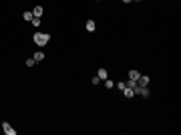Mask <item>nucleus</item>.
Masks as SVG:
<instances>
[{
  "mask_svg": "<svg viewBox=\"0 0 181 135\" xmlns=\"http://www.w3.org/2000/svg\"><path fill=\"white\" fill-rule=\"evenodd\" d=\"M32 41H34V45H36L38 49H42V47L48 45L50 34H48V32H34V34H32Z\"/></svg>",
  "mask_w": 181,
  "mask_h": 135,
  "instance_id": "obj_1",
  "label": "nucleus"
},
{
  "mask_svg": "<svg viewBox=\"0 0 181 135\" xmlns=\"http://www.w3.org/2000/svg\"><path fill=\"white\" fill-rule=\"evenodd\" d=\"M135 95H139V97H145V99H147V97H149V89H147V87H139V85H137V87H135Z\"/></svg>",
  "mask_w": 181,
  "mask_h": 135,
  "instance_id": "obj_2",
  "label": "nucleus"
},
{
  "mask_svg": "<svg viewBox=\"0 0 181 135\" xmlns=\"http://www.w3.org/2000/svg\"><path fill=\"white\" fill-rule=\"evenodd\" d=\"M2 129H4V133H6V135H16V129H12V125H10L8 121H4V123H2Z\"/></svg>",
  "mask_w": 181,
  "mask_h": 135,
  "instance_id": "obj_3",
  "label": "nucleus"
},
{
  "mask_svg": "<svg viewBox=\"0 0 181 135\" xmlns=\"http://www.w3.org/2000/svg\"><path fill=\"white\" fill-rule=\"evenodd\" d=\"M149 83H151V79H149L147 75H141V77L137 79V85H139V87H147Z\"/></svg>",
  "mask_w": 181,
  "mask_h": 135,
  "instance_id": "obj_4",
  "label": "nucleus"
},
{
  "mask_svg": "<svg viewBox=\"0 0 181 135\" xmlns=\"http://www.w3.org/2000/svg\"><path fill=\"white\" fill-rule=\"evenodd\" d=\"M97 77H99L101 81H105V79L109 77V73H107V69H99V71H97Z\"/></svg>",
  "mask_w": 181,
  "mask_h": 135,
  "instance_id": "obj_5",
  "label": "nucleus"
},
{
  "mask_svg": "<svg viewBox=\"0 0 181 135\" xmlns=\"http://www.w3.org/2000/svg\"><path fill=\"white\" fill-rule=\"evenodd\" d=\"M123 97L131 99V97H135V91H133V89H129V87H125V89H123Z\"/></svg>",
  "mask_w": 181,
  "mask_h": 135,
  "instance_id": "obj_6",
  "label": "nucleus"
},
{
  "mask_svg": "<svg viewBox=\"0 0 181 135\" xmlns=\"http://www.w3.org/2000/svg\"><path fill=\"white\" fill-rule=\"evenodd\" d=\"M84 26H86V30H88V32H93V30L97 28V22H95V20H86V24H84Z\"/></svg>",
  "mask_w": 181,
  "mask_h": 135,
  "instance_id": "obj_7",
  "label": "nucleus"
},
{
  "mask_svg": "<svg viewBox=\"0 0 181 135\" xmlns=\"http://www.w3.org/2000/svg\"><path fill=\"white\" fill-rule=\"evenodd\" d=\"M42 12H44V8H42V6H34V10H32V14H34V16H38V18L42 16Z\"/></svg>",
  "mask_w": 181,
  "mask_h": 135,
  "instance_id": "obj_8",
  "label": "nucleus"
},
{
  "mask_svg": "<svg viewBox=\"0 0 181 135\" xmlns=\"http://www.w3.org/2000/svg\"><path fill=\"white\" fill-rule=\"evenodd\" d=\"M139 77H141V73H139V71H135V69H133V71H129V79H133V81H137Z\"/></svg>",
  "mask_w": 181,
  "mask_h": 135,
  "instance_id": "obj_9",
  "label": "nucleus"
},
{
  "mask_svg": "<svg viewBox=\"0 0 181 135\" xmlns=\"http://www.w3.org/2000/svg\"><path fill=\"white\" fill-rule=\"evenodd\" d=\"M32 59H34V61H36V63H38V61H42V59H44V53H42V51H36V53H34V57H32Z\"/></svg>",
  "mask_w": 181,
  "mask_h": 135,
  "instance_id": "obj_10",
  "label": "nucleus"
},
{
  "mask_svg": "<svg viewBox=\"0 0 181 135\" xmlns=\"http://www.w3.org/2000/svg\"><path fill=\"white\" fill-rule=\"evenodd\" d=\"M22 18H24V20H28V22H30V20H32V18H34V14H32V12H30V10H26V12H24V14H22Z\"/></svg>",
  "mask_w": 181,
  "mask_h": 135,
  "instance_id": "obj_11",
  "label": "nucleus"
},
{
  "mask_svg": "<svg viewBox=\"0 0 181 135\" xmlns=\"http://www.w3.org/2000/svg\"><path fill=\"white\" fill-rule=\"evenodd\" d=\"M127 87L135 91V87H137V81H133V79H129V83H127Z\"/></svg>",
  "mask_w": 181,
  "mask_h": 135,
  "instance_id": "obj_12",
  "label": "nucleus"
},
{
  "mask_svg": "<svg viewBox=\"0 0 181 135\" xmlns=\"http://www.w3.org/2000/svg\"><path fill=\"white\" fill-rule=\"evenodd\" d=\"M30 22H32V26H40V18H38V16H34Z\"/></svg>",
  "mask_w": 181,
  "mask_h": 135,
  "instance_id": "obj_13",
  "label": "nucleus"
},
{
  "mask_svg": "<svg viewBox=\"0 0 181 135\" xmlns=\"http://www.w3.org/2000/svg\"><path fill=\"white\" fill-rule=\"evenodd\" d=\"M34 65H36L34 59H26V67H34Z\"/></svg>",
  "mask_w": 181,
  "mask_h": 135,
  "instance_id": "obj_14",
  "label": "nucleus"
},
{
  "mask_svg": "<svg viewBox=\"0 0 181 135\" xmlns=\"http://www.w3.org/2000/svg\"><path fill=\"white\" fill-rule=\"evenodd\" d=\"M117 87H119V89H121V91H123V89H125V87H127V83H125V81H119V83H117Z\"/></svg>",
  "mask_w": 181,
  "mask_h": 135,
  "instance_id": "obj_15",
  "label": "nucleus"
},
{
  "mask_svg": "<svg viewBox=\"0 0 181 135\" xmlns=\"http://www.w3.org/2000/svg\"><path fill=\"white\" fill-rule=\"evenodd\" d=\"M105 87H107V89H113V81H107V79H105Z\"/></svg>",
  "mask_w": 181,
  "mask_h": 135,
  "instance_id": "obj_16",
  "label": "nucleus"
},
{
  "mask_svg": "<svg viewBox=\"0 0 181 135\" xmlns=\"http://www.w3.org/2000/svg\"><path fill=\"white\" fill-rule=\"evenodd\" d=\"M91 83H93V85H99V83H101V79H99V77H93V81H91Z\"/></svg>",
  "mask_w": 181,
  "mask_h": 135,
  "instance_id": "obj_17",
  "label": "nucleus"
},
{
  "mask_svg": "<svg viewBox=\"0 0 181 135\" xmlns=\"http://www.w3.org/2000/svg\"><path fill=\"white\" fill-rule=\"evenodd\" d=\"M123 2H125V4H129V2H133V0H123Z\"/></svg>",
  "mask_w": 181,
  "mask_h": 135,
  "instance_id": "obj_18",
  "label": "nucleus"
},
{
  "mask_svg": "<svg viewBox=\"0 0 181 135\" xmlns=\"http://www.w3.org/2000/svg\"><path fill=\"white\" fill-rule=\"evenodd\" d=\"M133 2H141V0H133Z\"/></svg>",
  "mask_w": 181,
  "mask_h": 135,
  "instance_id": "obj_19",
  "label": "nucleus"
}]
</instances>
